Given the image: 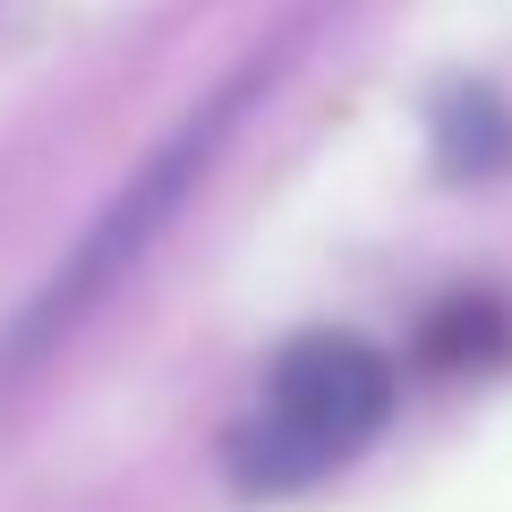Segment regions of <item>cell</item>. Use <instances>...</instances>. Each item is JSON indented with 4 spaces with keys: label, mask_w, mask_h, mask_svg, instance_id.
<instances>
[{
    "label": "cell",
    "mask_w": 512,
    "mask_h": 512,
    "mask_svg": "<svg viewBox=\"0 0 512 512\" xmlns=\"http://www.w3.org/2000/svg\"><path fill=\"white\" fill-rule=\"evenodd\" d=\"M436 154L453 180H478V171H504L512 163V111L495 103L487 86H453L436 111Z\"/></svg>",
    "instance_id": "obj_3"
},
{
    "label": "cell",
    "mask_w": 512,
    "mask_h": 512,
    "mask_svg": "<svg viewBox=\"0 0 512 512\" xmlns=\"http://www.w3.org/2000/svg\"><path fill=\"white\" fill-rule=\"evenodd\" d=\"M239 103H248V86H222V103H214V111H197V120H188L180 137H171V146L154 154V163L137 171L128 188H120V205H111V214L94 222L86 239H77V256L60 265L52 282H43V299L18 316V333L0 342V376H18V367L35 359L43 342H60V333H69L77 316H86L94 299H103L111 282H120L128 265H137V256L154 248V231H163V222H171V205L188 197V180H197V171L214 163V146H222V128L239 120Z\"/></svg>",
    "instance_id": "obj_2"
},
{
    "label": "cell",
    "mask_w": 512,
    "mask_h": 512,
    "mask_svg": "<svg viewBox=\"0 0 512 512\" xmlns=\"http://www.w3.org/2000/svg\"><path fill=\"white\" fill-rule=\"evenodd\" d=\"M393 419V359L359 333H299L274 359L256 410L231 427V478L248 495H299L333 478Z\"/></svg>",
    "instance_id": "obj_1"
}]
</instances>
